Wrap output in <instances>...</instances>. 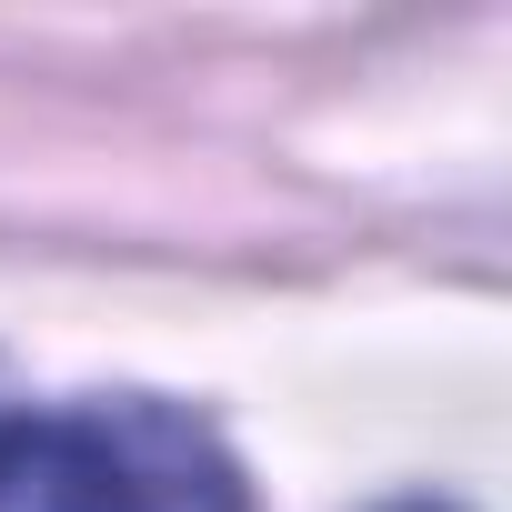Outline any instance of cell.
Returning <instances> with one entry per match:
<instances>
[{
	"mask_svg": "<svg viewBox=\"0 0 512 512\" xmlns=\"http://www.w3.org/2000/svg\"><path fill=\"white\" fill-rule=\"evenodd\" d=\"M0 512H251V482L161 392L21 402L0 382Z\"/></svg>",
	"mask_w": 512,
	"mask_h": 512,
	"instance_id": "cell-1",
	"label": "cell"
},
{
	"mask_svg": "<svg viewBox=\"0 0 512 512\" xmlns=\"http://www.w3.org/2000/svg\"><path fill=\"white\" fill-rule=\"evenodd\" d=\"M392 512H452V502H392Z\"/></svg>",
	"mask_w": 512,
	"mask_h": 512,
	"instance_id": "cell-2",
	"label": "cell"
}]
</instances>
